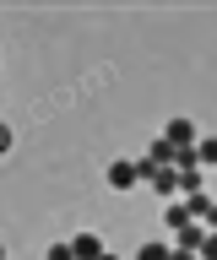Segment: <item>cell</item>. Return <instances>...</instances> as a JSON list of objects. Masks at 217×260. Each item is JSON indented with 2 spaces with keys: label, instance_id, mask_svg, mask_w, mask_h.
I'll use <instances>...</instances> for the list:
<instances>
[{
  "label": "cell",
  "instance_id": "cell-1",
  "mask_svg": "<svg viewBox=\"0 0 217 260\" xmlns=\"http://www.w3.org/2000/svg\"><path fill=\"white\" fill-rule=\"evenodd\" d=\"M163 141H174L179 152H190V146L201 141V130L190 125V119H168V130H163Z\"/></svg>",
  "mask_w": 217,
  "mask_h": 260
},
{
  "label": "cell",
  "instance_id": "cell-2",
  "mask_svg": "<svg viewBox=\"0 0 217 260\" xmlns=\"http://www.w3.org/2000/svg\"><path fill=\"white\" fill-rule=\"evenodd\" d=\"M131 184H141V168H136V162H109V190H131Z\"/></svg>",
  "mask_w": 217,
  "mask_h": 260
},
{
  "label": "cell",
  "instance_id": "cell-3",
  "mask_svg": "<svg viewBox=\"0 0 217 260\" xmlns=\"http://www.w3.org/2000/svg\"><path fill=\"white\" fill-rule=\"evenodd\" d=\"M147 184H152L158 195H163V201H174V195H179V168H158V174H152Z\"/></svg>",
  "mask_w": 217,
  "mask_h": 260
},
{
  "label": "cell",
  "instance_id": "cell-4",
  "mask_svg": "<svg viewBox=\"0 0 217 260\" xmlns=\"http://www.w3.org/2000/svg\"><path fill=\"white\" fill-rule=\"evenodd\" d=\"M201 239H206V228L190 222V228H179V233H174V249H184V255H201Z\"/></svg>",
  "mask_w": 217,
  "mask_h": 260
},
{
  "label": "cell",
  "instance_id": "cell-5",
  "mask_svg": "<svg viewBox=\"0 0 217 260\" xmlns=\"http://www.w3.org/2000/svg\"><path fill=\"white\" fill-rule=\"evenodd\" d=\"M71 255H76V260H98L103 255V239H98V233H76V239H71Z\"/></svg>",
  "mask_w": 217,
  "mask_h": 260
},
{
  "label": "cell",
  "instance_id": "cell-6",
  "mask_svg": "<svg viewBox=\"0 0 217 260\" xmlns=\"http://www.w3.org/2000/svg\"><path fill=\"white\" fill-rule=\"evenodd\" d=\"M212 206H217V195H206V190H196V195H184V211L196 217V222H206L212 217Z\"/></svg>",
  "mask_w": 217,
  "mask_h": 260
},
{
  "label": "cell",
  "instance_id": "cell-7",
  "mask_svg": "<svg viewBox=\"0 0 217 260\" xmlns=\"http://www.w3.org/2000/svg\"><path fill=\"white\" fill-rule=\"evenodd\" d=\"M163 222L174 228V233H179V228H190V222H196V217H190V211H184V201H168V211H163Z\"/></svg>",
  "mask_w": 217,
  "mask_h": 260
},
{
  "label": "cell",
  "instance_id": "cell-8",
  "mask_svg": "<svg viewBox=\"0 0 217 260\" xmlns=\"http://www.w3.org/2000/svg\"><path fill=\"white\" fill-rule=\"evenodd\" d=\"M196 162L201 168H217V136H201L196 141Z\"/></svg>",
  "mask_w": 217,
  "mask_h": 260
},
{
  "label": "cell",
  "instance_id": "cell-9",
  "mask_svg": "<svg viewBox=\"0 0 217 260\" xmlns=\"http://www.w3.org/2000/svg\"><path fill=\"white\" fill-rule=\"evenodd\" d=\"M136 260H174V249H168V244H141V249H136Z\"/></svg>",
  "mask_w": 217,
  "mask_h": 260
},
{
  "label": "cell",
  "instance_id": "cell-10",
  "mask_svg": "<svg viewBox=\"0 0 217 260\" xmlns=\"http://www.w3.org/2000/svg\"><path fill=\"white\" fill-rule=\"evenodd\" d=\"M44 260H76V255H71V239H60V244H49V255H44Z\"/></svg>",
  "mask_w": 217,
  "mask_h": 260
},
{
  "label": "cell",
  "instance_id": "cell-11",
  "mask_svg": "<svg viewBox=\"0 0 217 260\" xmlns=\"http://www.w3.org/2000/svg\"><path fill=\"white\" fill-rule=\"evenodd\" d=\"M201 260H217V233L206 228V239H201Z\"/></svg>",
  "mask_w": 217,
  "mask_h": 260
},
{
  "label": "cell",
  "instance_id": "cell-12",
  "mask_svg": "<svg viewBox=\"0 0 217 260\" xmlns=\"http://www.w3.org/2000/svg\"><path fill=\"white\" fill-rule=\"evenodd\" d=\"M0 152H11V130H6V119H0Z\"/></svg>",
  "mask_w": 217,
  "mask_h": 260
},
{
  "label": "cell",
  "instance_id": "cell-13",
  "mask_svg": "<svg viewBox=\"0 0 217 260\" xmlns=\"http://www.w3.org/2000/svg\"><path fill=\"white\" fill-rule=\"evenodd\" d=\"M174 260H201V255H184V249H174Z\"/></svg>",
  "mask_w": 217,
  "mask_h": 260
},
{
  "label": "cell",
  "instance_id": "cell-14",
  "mask_svg": "<svg viewBox=\"0 0 217 260\" xmlns=\"http://www.w3.org/2000/svg\"><path fill=\"white\" fill-rule=\"evenodd\" d=\"M98 260H119V255H109V249H103V255H98Z\"/></svg>",
  "mask_w": 217,
  "mask_h": 260
},
{
  "label": "cell",
  "instance_id": "cell-15",
  "mask_svg": "<svg viewBox=\"0 0 217 260\" xmlns=\"http://www.w3.org/2000/svg\"><path fill=\"white\" fill-rule=\"evenodd\" d=\"M0 260H6V244H0Z\"/></svg>",
  "mask_w": 217,
  "mask_h": 260
}]
</instances>
